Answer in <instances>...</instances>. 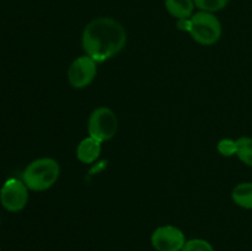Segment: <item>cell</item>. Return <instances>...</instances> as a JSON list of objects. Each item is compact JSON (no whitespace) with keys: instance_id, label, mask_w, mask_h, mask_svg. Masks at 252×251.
<instances>
[{"instance_id":"1","label":"cell","mask_w":252,"mask_h":251,"mask_svg":"<svg viewBox=\"0 0 252 251\" xmlns=\"http://www.w3.org/2000/svg\"><path fill=\"white\" fill-rule=\"evenodd\" d=\"M127 31L113 17H95L84 27L81 47L85 54L97 63L115 58L127 44Z\"/></svg>"},{"instance_id":"2","label":"cell","mask_w":252,"mask_h":251,"mask_svg":"<svg viewBox=\"0 0 252 251\" xmlns=\"http://www.w3.org/2000/svg\"><path fill=\"white\" fill-rule=\"evenodd\" d=\"M61 176V165L53 157L33 160L22 172V181L30 191H47L56 185Z\"/></svg>"},{"instance_id":"3","label":"cell","mask_w":252,"mask_h":251,"mask_svg":"<svg viewBox=\"0 0 252 251\" xmlns=\"http://www.w3.org/2000/svg\"><path fill=\"white\" fill-rule=\"evenodd\" d=\"M221 24L213 12L197 11L191 16L189 36L202 46H213L220 39Z\"/></svg>"},{"instance_id":"4","label":"cell","mask_w":252,"mask_h":251,"mask_svg":"<svg viewBox=\"0 0 252 251\" xmlns=\"http://www.w3.org/2000/svg\"><path fill=\"white\" fill-rule=\"evenodd\" d=\"M118 130L117 115L106 106H100L90 113L88 120V133L100 143L112 139Z\"/></svg>"},{"instance_id":"5","label":"cell","mask_w":252,"mask_h":251,"mask_svg":"<svg viewBox=\"0 0 252 251\" xmlns=\"http://www.w3.org/2000/svg\"><path fill=\"white\" fill-rule=\"evenodd\" d=\"M97 62L93 58L85 56L78 57L71 62L70 66L68 69V81L71 88L81 89L88 88L95 80L97 75Z\"/></svg>"},{"instance_id":"6","label":"cell","mask_w":252,"mask_h":251,"mask_svg":"<svg viewBox=\"0 0 252 251\" xmlns=\"http://www.w3.org/2000/svg\"><path fill=\"white\" fill-rule=\"evenodd\" d=\"M29 191L22 180L9 179L0 189V202L6 211L20 212L29 202Z\"/></svg>"},{"instance_id":"7","label":"cell","mask_w":252,"mask_h":251,"mask_svg":"<svg viewBox=\"0 0 252 251\" xmlns=\"http://www.w3.org/2000/svg\"><path fill=\"white\" fill-rule=\"evenodd\" d=\"M152 245L157 251H182L186 244L184 231L175 225H161L152 234Z\"/></svg>"},{"instance_id":"8","label":"cell","mask_w":252,"mask_h":251,"mask_svg":"<svg viewBox=\"0 0 252 251\" xmlns=\"http://www.w3.org/2000/svg\"><path fill=\"white\" fill-rule=\"evenodd\" d=\"M101 150H102V143L89 135L81 139L78 144L76 157L83 164H93L101 155Z\"/></svg>"},{"instance_id":"9","label":"cell","mask_w":252,"mask_h":251,"mask_svg":"<svg viewBox=\"0 0 252 251\" xmlns=\"http://www.w3.org/2000/svg\"><path fill=\"white\" fill-rule=\"evenodd\" d=\"M193 0H165V9L176 20L189 19L194 14Z\"/></svg>"},{"instance_id":"10","label":"cell","mask_w":252,"mask_h":251,"mask_svg":"<svg viewBox=\"0 0 252 251\" xmlns=\"http://www.w3.org/2000/svg\"><path fill=\"white\" fill-rule=\"evenodd\" d=\"M231 198L236 206L245 209H252V182H243L234 187Z\"/></svg>"},{"instance_id":"11","label":"cell","mask_w":252,"mask_h":251,"mask_svg":"<svg viewBox=\"0 0 252 251\" xmlns=\"http://www.w3.org/2000/svg\"><path fill=\"white\" fill-rule=\"evenodd\" d=\"M236 157L248 166H252V138L241 137L236 139Z\"/></svg>"},{"instance_id":"12","label":"cell","mask_w":252,"mask_h":251,"mask_svg":"<svg viewBox=\"0 0 252 251\" xmlns=\"http://www.w3.org/2000/svg\"><path fill=\"white\" fill-rule=\"evenodd\" d=\"M182 251H216L213 245L204 239H191L187 240Z\"/></svg>"},{"instance_id":"13","label":"cell","mask_w":252,"mask_h":251,"mask_svg":"<svg viewBox=\"0 0 252 251\" xmlns=\"http://www.w3.org/2000/svg\"><path fill=\"white\" fill-rule=\"evenodd\" d=\"M217 150L223 157H234V155H236V140L230 139V138H224V139L219 140Z\"/></svg>"},{"instance_id":"14","label":"cell","mask_w":252,"mask_h":251,"mask_svg":"<svg viewBox=\"0 0 252 251\" xmlns=\"http://www.w3.org/2000/svg\"><path fill=\"white\" fill-rule=\"evenodd\" d=\"M176 27L180 31H184L189 33V29H191V17H189V19L176 20Z\"/></svg>"},{"instance_id":"15","label":"cell","mask_w":252,"mask_h":251,"mask_svg":"<svg viewBox=\"0 0 252 251\" xmlns=\"http://www.w3.org/2000/svg\"><path fill=\"white\" fill-rule=\"evenodd\" d=\"M193 1H194V0H193ZM229 1H230V0H229Z\"/></svg>"}]
</instances>
